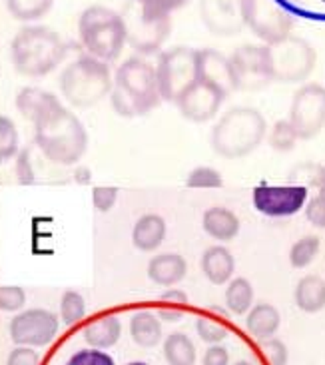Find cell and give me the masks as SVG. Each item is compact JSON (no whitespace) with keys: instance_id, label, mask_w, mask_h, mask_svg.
Wrapping results in <instances>:
<instances>
[{"instance_id":"cell-11","label":"cell","mask_w":325,"mask_h":365,"mask_svg":"<svg viewBox=\"0 0 325 365\" xmlns=\"http://www.w3.org/2000/svg\"><path fill=\"white\" fill-rule=\"evenodd\" d=\"M289 122L299 140H311L325 128V86L317 82L297 88L289 106Z\"/></svg>"},{"instance_id":"cell-21","label":"cell","mask_w":325,"mask_h":365,"mask_svg":"<svg viewBox=\"0 0 325 365\" xmlns=\"http://www.w3.org/2000/svg\"><path fill=\"white\" fill-rule=\"evenodd\" d=\"M239 217L224 206L207 207L202 216V227L207 236L217 242H229L239 234Z\"/></svg>"},{"instance_id":"cell-17","label":"cell","mask_w":325,"mask_h":365,"mask_svg":"<svg viewBox=\"0 0 325 365\" xmlns=\"http://www.w3.org/2000/svg\"><path fill=\"white\" fill-rule=\"evenodd\" d=\"M197 80L214 86L224 96H229L234 90H237L232 60L220 50H197Z\"/></svg>"},{"instance_id":"cell-40","label":"cell","mask_w":325,"mask_h":365,"mask_svg":"<svg viewBox=\"0 0 325 365\" xmlns=\"http://www.w3.org/2000/svg\"><path fill=\"white\" fill-rule=\"evenodd\" d=\"M118 202V187L98 186L92 190V204L98 212H110Z\"/></svg>"},{"instance_id":"cell-31","label":"cell","mask_w":325,"mask_h":365,"mask_svg":"<svg viewBox=\"0 0 325 365\" xmlns=\"http://www.w3.org/2000/svg\"><path fill=\"white\" fill-rule=\"evenodd\" d=\"M319 247H321V240L314 236V234L299 237L289 247V264H292V267L304 269V267L309 266L319 254Z\"/></svg>"},{"instance_id":"cell-36","label":"cell","mask_w":325,"mask_h":365,"mask_svg":"<svg viewBox=\"0 0 325 365\" xmlns=\"http://www.w3.org/2000/svg\"><path fill=\"white\" fill-rule=\"evenodd\" d=\"M259 354L266 359L267 365H287L289 361V351H287L286 344L282 339L269 337V339H262L259 341Z\"/></svg>"},{"instance_id":"cell-47","label":"cell","mask_w":325,"mask_h":365,"mask_svg":"<svg viewBox=\"0 0 325 365\" xmlns=\"http://www.w3.org/2000/svg\"><path fill=\"white\" fill-rule=\"evenodd\" d=\"M128 365H148V364H144V361H132V364Z\"/></svg>"},{"instance_id":"cell-2","label":"cell","mask_w":325,"mask_h":365,"mask_svg":"<svg viewBox=\"0 0 325 365\" xmlns=\"http://www.w3.org/2000/svg\"><path fill=\"white\" fill-rule=\"evenodd\" d=\"M112 108L124 118L144 116L160 104V88L156 68L148 60L134 56L120 64L110 92Z\"/></svg>"},{"instance_id":"cell-32","label":"cell","mask_w":325,"mask_h":365,"mask_svg":"<svg viewBox=\"0 0 325 365\" xmlns=\"http://www.w3.org/2000/svg\"><path fill=\"white\" fill-rule=\"evenodd\" d=\"M266 138L269 142V146L276 152L287 154V152H292V150L296 148L299 136H297L296 128L292 126L289 120H277L276 124L272 126V130L267 132Z\"/></svg>"},{"instance_id":"cell-10","label":"cell","mask_w":325,"mask_h":365,"mask_svg":"<svg viewBox=\"0 0 325 365\" xmlns=\"http://www.w3.org/2000/svg\"><path fill=\"white\" fill-rule=\"evenodd\" d=\"M244 24L266 44L286 38L294 29V16L277 0H242Z\"/></svg>"},{"instance_id":"cell-6","label":"cell","mask_w":325,"mask_h":365,"mask_svg":"<svg viewBox=\"0 0 325 365\" xmlns=\"http://www.w3.org/2000/svg\"><path fill=\"white\" fill-rule=\"evenodd\" d=\"M82 46L90 56L102 62H114L126 44V30L122 16L106 6H90L78 20Z\"/></svg>"},{"instance_id":"cell-26","label":"cell","mask_w":325,"mask_h":365,"mask_svg":"<svg viewBox=\"0 0 325 365\" xmlns=\"http://www.w3.org/2000/svg\"><path fill=\"white\" fill-rule=\"evenodd\" d=\"M164 357H166L167 365H196V346L186 334L174 331L164 341Z\"/></svg>"},{"instance_id":"cell-13","label":"cell","mask_w":325,"mask_h":365,"mask_svg":"<svg viewBox=\"0 0 325 365\" xmlns=\"http://www.w3.org/2000/svg\"><path fill=\"white\" fill-rule=\"evenodd\" d=\"M229 60H232L237 90L256 92V90L267 88L274 82L266 44L264 46H259V44L237 46Z\"/></svg>"},{"instance_id":"cell-14","label":"cell","mask_w":325,"mask_h":365,"mask_svg":"<svg viewBox=\"0 0 325 365\" xmlns=\"http://www.w3.org/2000/svg\"><path fill=\"white\" fill-rule=\"evenodd\" d=\"M306 186L292 184V186H269V184H259L254 187L252 202L259 214L267 217H289L297 214L301 207L307 204Z\"/></svg>"},{"instance_id":"cell-16","label":"cell","mask_w":325,"mask_h":365,"mask_svg":"<svg viewBox=\"0 0 325 365\" xmlns=\"http://www.w3.org/2000/svg\"><path fill=\"white\" fill-rule=\"evenodd\" d=\"M200 16L206 29L220 36H232L244 29L242 0H200Z\"/></svg>"},{"instance_id":"cell-4","label":"cell","mask_w":325,"mask_h":365,"mask_svg":"<svg viewBox=\"0 0 325 365\" xmlns=\"http://www.w3.org/2000/svg\"><path fill=\"white\" fill-rule=\"evenodd\" d=\"M66 58V44L46 26H24L10 42V62L22 76L42 78Z\"/></svg>"},{"instance_id":"cell-35","label":"cell","mask_w":325,"mask_h":365,"mask_svg":"<svg viewBox=\"0 0 325 365\" xmlns=\"http://www.w3.org/2000/svg\"><path fill=\"white\" fill-rule=\"evenodd\" d=\"M19 154V132L12 120L0 116V162H9Z\"/></svg>"},{"instance_id":"cell-29","label":"cell","mask_w":325,"mask_h":365,"mask_svg":"<svg viewBox=\"0 0 325 365\" xmlns=\"http://www.w3.org/2000/svg\"><path fill=\"white\" fill-rule=\"evenodd\" d=\"M54 0H6V9L16 20L32 22L46 16Z\"/></svg>"},{"instance_id":"cell-42","label":"cell","mask_w":325,"mask_h":365,"mask_svg":"<svg viewBox=\"0 0 325 365\" xmlns=\"http://www.w3.org/2000/svg\"><path fill=\"white\" fill-rule=\"evenodd\" d=\"M306 220L314 227L325 230V194H317L306 204Z\"/></svg>"},{"instance_id":"cell-46","label":"cell","mask_w":325,"mask_h":365,"mask_svg":"<svg viewBox=\"0 0 325 365\" xmlns=\"http://www.w3.org/2000/svg\"><path fill=\"white\" fill-rule=\"evenodd\" d=\"M234 365H256V364H252V361H237V364Z\"/></svg>"},{"instance_id":"cell-8","label":"cell","mask_w":325,"mask_h":365,"mask_svg":"<svg viewBox=\"0 0 325 365\" xmlns=\"http://www.w3.org/2000/svg\"><path fill=\"white\" fill-rule=\"evenodd\" d=\"M272 76L279 82H301L316 68V48L299 36H286L266 44Z\"/></svg>"},{"instance_id":"cell-41","label":"cell","mask_w":325,"mask_h":365,"mask_svg":"<svg viewBox=\"0 0 325 365\" xmlns=\"http://www.w3.org/2000/svg\"><path fill=\"white\" fill-rule=\"evenodd\" d=\"M14 176L22 186L34 184V170H32V160H30V150H20L14 162Z\"/></svg>"},{"instance_id":"cell-25","label":"cell","mask_w":325,"mask_h":365,"mask_svg":"<svg viewBox=\"0 0 325 365\" xmlns=\"http://www.w3.org/2000/svg\"><path fill=\"white\" fill-rule=\"evenodd\" d=\"M296 306L306 314H319L325 307V279L319 276H304L294 289Z\"/></svg>"},{"instance_id":"cell-28","label":"cell","mask_w":325,"mask_h":365,"mask_svg":"<svg viewBox=\"0 0 325 365\" xmlns=\"http://www.w3.org/2000/svg\"><path fill=\"white\" fill-rule=\"evenodd\" d=\"M190 299L182 289H166L156 304V316L162 322H180L186 316Z\"/></svg>"},{"instance_id":"cell-43","label":"cell","mask_w":325,"mask_h":365,"mask_svg":"<svg viewBox=\"0 0 325 365\" xmlns=\"http://www.w3.org/2000/svg\"><path fill=\"white\" fill-rule=\"evenodd\" d=\"M6 365H40L38 351H34V347L16 346L9 354Z\"/></svg>"},{"instance_id":"cell-7","label":"cell","mask_w":325,"mask_h":365,"mask_svg":"<svg viewBox=\"0 0 325 365\" xmlns=\"http://www.w3.org/2000/svg\"><path fill=\"white\" fill-rule=\"evenodd\" d=\"M120 16L126 30V42L140 54L158 52L172 30L170 16L152 12L140 0H126Z\"/></svg>"},{"instance_id":"cell-3","label":"cell","mask_w":325,"mask_h":365,"mask_svg":"<svg viewBox=\"0 0 325 365\" xmlns=\"http://www.w3.org/2000/svg\"><path fill=\"white\" fill-rule=\"evenodd\" d=\"M266 116L249 106L229 108L210 134V146L220 158H246L266 140Z\"/></svg>"},{"instance_id":"cell-19","label":"cell","mask_w":325,"mask_h":365,"mask_svg":"<svg viewBox=\"0 0 325 365\" xmlns=\"http://www.w3.org/2000/svg\"><path fill=\"white\" fill-rule=\"evenodd\" d=\"M200 266H202V272L207 282H212L214 286H224L234 276L236 259L227 247L212 246L202 254Z\"/></svg>"},{"instance_id":"cell-20","label":"cell","mask_w":325,"mask_h":365,"mask_svg":"<svg viewBox=\"0 0 325 365\" xmlns=\"http://www.w3.org/2000/svg\"><path fill=\"white\" fill-rule=\"evenodd\" d=\"M82 336H84V341L94 349H110L120 341L122 324H120L118 317L112 316V314L98 316L86 324Z\"/></svg>"},{"instance_id":"cell-38","label":"cell","mask_w":325,"mask_h":365,"mask_svg":"<svg viewBox=\"0 0 325 365\" xmlns=\"http://www.w3.org/2000/svg\"><path fill=\"white\" fill-rule=\"evenodd\" d=\"M66 365H116V361H114L112 356H108L104 349L88 347V349H80V351H76V354L66 361Z\"/></svg>"},{"instance_id":"cell-44","label":"cell","mask_w":325,"mask_h":365,"mask_svg":"<svg viewBox=\"0 0 325 365\" xmlns=\"http://www.w3.org/2000/svg\"><path fill=\"white\" fill-rule=\"evenodd\" d=\"M146 9H150L156 14H162V16H170L172 12H176L182 6H186L190 0H140Z\"/></svg>"},{"instance_id":"cell-15","label":"cell","mask_w":325,"mask_h":365,"mask_svg":"<svg viewBox=\"0 0 325 365\" xmlns=\"http://www.w3.org/2000/svg\"><path fill=\"white\" fill-rule=\"evenodd\" d=\"M224 100H226V96L220 90L210 86L206 82H202V80H196L182 94V98L177 100L176 106L182 112V116L190 120V122L206 124L210 120H214Z\"/></svg>"},{"instance_id":"cell-24","label":"cell","mask_w":325,"mask_h":365,"mask_svg":"<svg viewBox=\"0 0 325 365\" xmlns=\"http://www.w3.org/2000/svg\"><path fill=\"white\" fill-rule=\"evenodd\" d=\"M279 324H282V316H279L277 307H274L272 304H256L247 312L246 327L249 336L256 337L257 341L276 336Z\"/></svg>"},{"instance_id":"cell-22","label":"cell","mask_w":325,"mask_h":365,"mask_svg":"<svg viewBox=\"0 0 325 365\" xmlns=\"http://www.w3.org/2000/svg\"><path fill=\"white\" fill-rule=\"evenodd\" d=\"M166 220L158 214H146L138 217L132 230V244L138 247L140 252H154L162 246L166 240Z\"/></svg>"},{"instance_id":"cell-18","label":"cell","mask_w":325,"mask_h":365,"mask_svg":"<svg viewBox=\"0 0 325 365\" xmlns=\"http://www.w3.org/2000/svg\"><path fill=\"white\" fill-rule=\"evenodd\" d=\"M187 274V262L180 254H158L150 259L148 277L162 287H174Z\"/></svg>"},{"instance_id":"cell-23","label":"cell","mask_w":325,"mask_h":365,"mask_svg":"<svg viewBox=\"0 0 325 365\" xmlns=\"http://www.w3.org/2000/svg\"><path fill=\"white\" fill-rule=\"evenodd\" d=\"M130 336L140 347H156L162 341V319L156 312L140 309L130 317Z\"/></svg>"},{"instance_id":"cell-12","label":"cell","mask_w":325,"mask_h":365,"mask_svg":"<svg viewBox=\"0 0 325 365\" xmlns=\"http://www.w3.org/2000/svg\"><path fill=\"white\" fill-rule=\"evenodd\" d=\"M60 319L48 309H26L10 319L9 334L12 344L24 347H46L58 336Z\"/></svg>"},{"instance_id":"cell-39","label":"cell","mask_w":325,"mask_h":365,"mask_svg":"<svg viewBox=\"0 0 325 365\" xmlns=\"http://www.w3.org/2000/svg\"><path fill=\"white\" fill-rule=\"evenodd\" d=\"M26 304V292L19 286H0V312H20Z\"/></svg>"},{"instance_id":"cell-34","label":"cell","mask_w":325,"mask_h":365,"mask_svg":"<svg viewBox=\"0 0 325 365\" xmlns=\"http://www.w3.org/2000/svg\"><path fill=\"white\" fill-rule=\"evenodd\" d=\"M292 16L325 22V0H277Z\"/></svg>"},{"instance_id":"cell-9","label":"cell","mask_w":325,"mask_h":365,"mask_svg":"<svg viewBox=\"0 0 325 365\" xmlns=\"http://www.w3.org/2000/svg\"><path fill=\"white\" fill-rule=\"evenodd\" d=\"M156 78L162 100L176 104L197 80V50L176 46L162 52L156 66Z\"/></svg>"},{"instance_id":"cell-30","label":"cell","mask_w":325,"mask_h":365,"mask_svg":"<svg viewBox=\"0 0 325 365\" xmlns=\"http://www.w3.org/2000/svg\"><path fill=\"white\" fill-rule=\"evenodd\" d=\"M196 331L202 341L214 346V344H220L226 339L229 327L220 314H204L196 319Z\"/></svg>"},{"instance_id":"cell-27","label":"cell","mask_w":325,"mask_h":365,"mask_svg":"<svg viewBox=\"0 0 325 365\" xmlns=\"http://www.w3.org/2000/svg\"><path fill=\"white\" fill-rule=\"evenodd\" d=\"M226 306L234 316H244L254 307V286L246 277H234L227 282Z\"/></svg>"},{"instance_id":"cell-5","label":"cell","mask_w":325,"mask_h":365,"mask_svg":"<svg viewBox=\"0 0 325 365\" xmlns=\"http://www.w3.org/2000/svg\"><path fill=\"white\" fill-rule=\"evenodd\" d=\"M62 96L74 108H92L112 92V74L108 62L94 56H80L72 60L60 74Z\"/></svg>"},{"instance_id":"cell-33","label":"cell","mask_w":325,"mask_h":365,"mask_svg":"<svg viewBox=\"0 0 325 365\" xmlns=\"http://www.w3.org/2000/svg\"><path fill=\"white\" fill-rule=\"evenodd\" d=\"M86 316V302L80 292L68 289L60 299V317L66 326H76Z\"/></svg>"},{"instance_id":"cell-37","label":"cell","mask_w":325,"mask_h":365,"mask_svg":"<svg viewBox=\"0 0 325 365\" xmlns=\"http://www.w3.org/2000/svg\"><path fill=\"white\" fill-rule=\"evenodd\" d=\"M187 187H222L224 186V178L217 170L210 168V166H197L194 168L186 178Z\"/></svg>"},{"instance_id":"cell-45","label":"cell","mask_w":325,"mask_h":365,"mask_svg":"<svg viewBox=\"0 0 325 365\" xmlns=\"http://www.w3.org/2000/svg\"><path fill=\"white\" fill-rule=\"evenodd\" d=\"M202 365H229V351L224 346H210L202 357Z\"/></svg>"},{"instance_id":"cell-1","label":"cell","mask_w":325,"mask_h":365,"mask_svg":"<svg viewBox=\"0 0 325 365\" xmlns=\"http://www.w3.org/2000/svg\"><path fill=\"white\" fill-rule=\"evenodd\" d=\"M16 108L34 124V142L50 162L60 166L78 164L88 146V134L52 92L22 88L16 96Z\"/></svg>"}]
</instances>
